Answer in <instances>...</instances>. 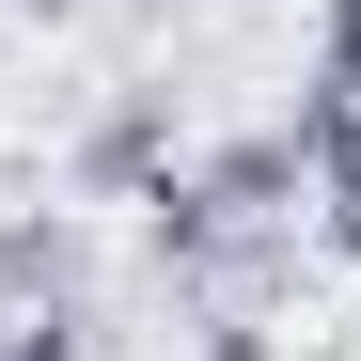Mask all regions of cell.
<instances>
[{"label":"cell","mask_w":361,"mask_h":361,"mask_svg":"<svg viewBox=\"0 0 361 361\" xmlns=\"http://www.w3.org/2000/svg\"><path fill=\"white\" fill-rule=\"evenodd\" d=\"M189 361H283V330H267V314H204V330H189Z\"/></svg>","instance_id":"obj_4"},{"label":"cell","mask_w":361,"mask_h":361,"mask_svg":"<svg viewBox=\"0 0 361 361\" xmlns=\"http://www.w3.org/2000/svg\"><path fill=\"white\" fill-rule=\"evenodd\" d=\"M0 298H16V314H32V298H79V235H63V204H16V220H0Z\"/></svg>","instance_id":"obj_2"},{"label":"cell","mask_w":361,"mask_h":361,"mask_svg":"<svg viewBox=\"0 0 361 361\" xmlns=\"http://www.w3.org/2000/svg\"><path fill=\"white\" fill-rule=\"evenodd\" d=\"M314 79H345V94H361V0H330V63H314Z\"/></svg>","instance_id":"obj_5"},{"label":"cell","mask_w":361,"mask_h":361,"mask_svg":"<svg viewBox=\"0 0 361 361\" xmlns=\"http://www.w3.org/2000/svg\"><path fill=\"white\" fill-rule=\"evenodd\" d=\"M157 173H173V110H157V94H110L94 126H79V189H126V204H142Z\"/></svg>","instance_id":"obj_1"},{"label":"cell","mask_w":361,"mask_h":361,"mask_svg":"<svg viewBox=\"0 0 361 361\" xmlns=\"http://www.w3.org/2000/svg\"><path fill=\"white\" fill-rule=\"evenodd\" d=\"M0 361H79V298H32V314H0Z\"/></svg>","instance_id":"obj_3"}]
</instances>
